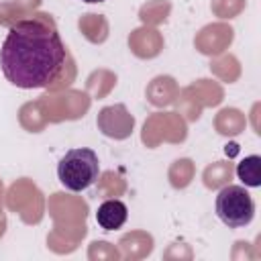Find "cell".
Returning <instances> with one entry per match:
<instances>
[{"label": "cell", "instance_id": "obj_5", "mask_svg": "<svg viewBox=\"0 0 261 261\" xmlns=\"http://www.w3.org/2000/svg\"><path fill=\"white\" fill-rule=\"evenodd\" d=\"M259 167H261V157H259V155H249V157H245V159L237 165V175H239V179H243L245 186L257 188V186L261 184Z\"/></svg>", "mask_w": 261, "mask_h": 261}, {"label": "cell", "instance_id": "obj_3", "mask_svg": "<svg viewBox=\"0 0 261 261\" xmlns=\"http://www.w3.org/2000/svg\"><path fill=\"white\" fill-rule=\"evenodd\" d=\"M216 216L228 228H243L255 216V202L243 186H226L216 196Z\"/></svg>", "mask_w": 261, "mask_h": 261}, {"label": "cell", "instance_id": "obj_6", "mask_svg": "<svg viewBox=\"0 0 261 261\" xmlns=\"http://www.w3.org/2000/svg\"><path fill=\"white\" fill-rule=\"evenodd\" d=\"M82 2H90V4H94V2H104V0H82Z\"/></svg>", "mask_w": 261, "mask_h": 261}, {"label": "cell", "instance_id": "obj_4", "mask_svg": "<svg viewBox=\"0 0 261 261\" xmlns=\"http://www.w3.org/2000/svg\"><path fill=\"white\" fill-rule=\"evenodd\" d=\"M128 218V208L120 200H104L96 210V222L104 230H118Z\"/></svg>", "mask_w": 261, "mask_h": 261}, {"label": "cell", "instance_id": "obj_1", "mask_svg": "<svg viewBox=\"0 0 261 261\" xmlns=\"http://www.w3.org/2000/svg\"><path fill=\"white\" fill-rule=\"evenodd\" d=\"M65 45L47 14L16 20L2 43L0 65L4 77L22 90L47 88L65 65Z\"/></svg>", "mask_w": 261, "mask_h": 261}, {"label": "cell", "instance_id": "obj_2", "mask_svg": "<svg viewBox=\"0 0 261 261\" xmlns=\"http://www.w3.org/2000/svg\"><path fill=\"white\" fill-rule=\"evenodd\" d=\"M100 175V161L96 151L88 147L69 149L57 165V177L69 192H82L90 188Z\"/></svg>", "mask_w": 261, "mask_h": 261}]
</instances>
